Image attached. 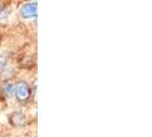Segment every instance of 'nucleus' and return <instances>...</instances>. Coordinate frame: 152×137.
I'll list each match as a JSON object with an SVG mask.
<instances>
[{"mask_svg": "<svg viewBox=\"0 0 152 137\" xmlns=\"http://www.w3.org/2000/svg\"><path fill=\"white\" fill-rule=\"evenodd\" d=\"M9 12H8L7 9H2V10H0V20H2V18H7L9 14H8Z\"/></svg>", "mask_w": 152, "mask_h": 137, "instance_id": "nucleus-4", "label": "nucleus"}, {"mask_svg": "<svg viewBox=\"0 0 152 137\" xmlns=\"http://www.w3.org/2000/svg\"><path fill=\"white\" fill-rule=\"evenodd\" d=\"M16 97L20 101H26L30 96V88L26 82H18L15 86Z\"/></svg>", "mask_w": 152, "mask_h": 137, "instance_id": "nucleus-2", "label": "nucleus"}, {"mask_svg": "<svg viewBox=\"0 0 152 137\" xmlns=\"http://www.w3.org/2000/svg\"><path fill=\"white\" fill-rule=\"evenodd\" d=\"M4 93L6 94V96H8V97L13 96V94L15 93V86L13 84H6L4 86Z\"/></svg>", "mask_w": 152, "mask_h": 137, "instance_id": "nucleus-3", "label": "nucleus"}, {"mask_svg": "<svg viewBox=\"0 0 152 137\" xmlns=\"http://www.w3.org/2000/svg\"><path fill=\"white\" fill-rule=\"evenodd\" d=\"M38 13V5L37 2H30V4H25L21 10H20V14L22 18H32V17H36Z\"/></svg>", "mask_w": 152, "mask_h": 137, "instance_id": "nucleus-1", "label": "nucleus"}]
</instances>
